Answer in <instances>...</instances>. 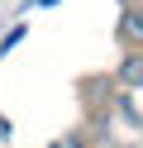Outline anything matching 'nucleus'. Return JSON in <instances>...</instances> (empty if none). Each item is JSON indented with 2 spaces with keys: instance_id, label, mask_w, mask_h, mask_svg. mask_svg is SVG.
Masks as SVG:
<instances>
[{
  "instance_id": "obj_1",
  "label": "nucleus",
  "mask_w": 143,
  "mask_h": 148,
  "mask_svg": "<svg viewBox=\"0 0 143 148\" xmlns=\"http://www.w3.org/2000/svg\"><path fill=\"white\" fill-rule=\"evenodd\" d=\"M124 38H133V43H143V10H133V14H124Z\"/></svg>"
},
{
  "instance_id": "obj_2",
  "label": "nucleus",
  "mask_w": 143,
  "mask_h": 148,
  "mask_svg": "<svg viewBox=\"0 0 143 148\" xmlns=\"http://www.w3.org/2000/svg\"><path fill=\"white\" fill-rule=\"evenodd\" d=\"M119 77L129 81V86H143V58H129V62L119 67Z\"/></svg>"
}]
</instances>
